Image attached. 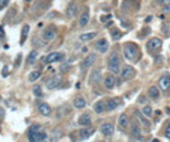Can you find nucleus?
Masks as SVG:
<instances>
[{
  "label": "nucleus",
  "mask_w": 170,
  "mask_h": 142,
  "mask_svg": "<svg viewBox=\"0 0 170 142\" xmlns=\"http://www.w3.org/2000/svg\"><path fill=\"white\" fill-rule=\"evenodd\" d=\"M85 105H86V102H85V99L81 98V96H77L75 100H74V107H75L76 109H83Z\"/></svg>",
  "instance_id": "6ab92c4d"
},
{
  "label": "nucleus",
  "mask_w": 170,
  "mask_h": 142,
  "mask_svg": "<svg viewBox=\"0 0 170 142\" xmlns=\"http://www.w3.org/2000/svg\"><path fill=\"white\" fill-rule=\"evenodd\" d=\"M114 85H116V79H114V76H113V75L106 76V79H104V87L111 90V89L114 88Z\"/></svg>",
  "instance_id": "2eb2a0df"
},
{
  "label": "nucleus",
  "mask_w": 170,
  "mask_h": 142,
  "mask_svg": "<svg viewBox=\"0 0 170 142\" xmlns=\"http://www.w3.org/2000/svg\"><path fill=\"white\" fill-rule=\"evenodd\" d=\"M161 46H163V41L158 37H154V38L149 39V42L146 43V47L149 51H156V50L161 48Z\"/></svg>",
  "instance_id": "0eeeda50"
},
{
  "label": "nucleus",
  "mask_w": 170,
  "mask_h": 142,
  "mask_svg": "<svg viewBox=\"0 0 170 142\" xmlns=\"http://www.w3.org/2000/svg\"><path fill=\"white\" fill-rule=\"evenodd\" d=\"M95 61H97V56H95L94 53H90V55H88L84 59V61H83V66H84V67H90V66L93 65Z\"/></svg>",
  "instance_id": "4468645a"
},
{
  "label": "nucleus",
  "mask_w": 170,
  "mask_h": 142,
  "mask_svg": "<svg viewBox=\"0 0 170 142\" xmlns=\"http://www.w3.org/2000/svg\"><path fill=\"white\" fill-rule=\"evenodd\" d=\"M89 18H90V16H89V11H84L81 16H80V19H79V24H80V27H85L86 24H88V22H89Z\"/></svg>",
  "instance_id": "4be33fe9"
},
{
  "label": "nucleus",
  "mask_w": 170,
  "mask_h": 142,
  "mask_svg": "<svg viewBox=\"0 0 170 142\" xmlns=\"http://www.w3.org/2000/svg\"><path fill=\"white\" fill-rule=\"evenodd\" d=\"M0 36H4V31H3L2 27H0Z\"/></svg>",
  "instance_id": "58836bf2"
},
{
  "label": "nucleus",
  "mask_w": 170,
  "mask_h": 142,
  "mask_svg": "<svg viewBox=\"0 0 170 142\" xmlns=\"http://www.w3.org/2000/svg\"><path fill=\"white\" fill-rule=\"evenodd\" d=\"M61 82H62V78L60 75H55V76H52L50 80H47L46 88L50 89V90H54V89H56V88L60 87Z\"/></svg>",
  "instance_id": "39448f33"
},
{
  "label": "nucleus",
  "mask_w": 170,
  "mask_h": 142,
  "mask_svg": "<svg viewBox=\"0 0 170 142\" xmlns=\"http://www.w3.org/2000/svg\"><path fill=\"white\" fill-rule=\"evenodd\" d=\"M94 80H95V81H99V80H100V73H99V71H94L93 75H91V81L94 82Z\"/></svg>",
  "instance_id": "473e14b6"
},
{
  "label": "nucleus",
  "mask_w": 170,
  "mask_h": 142,
  "mask_svg": "<svg viewBox=\"0 0 170 142\" xmlns=\"http://www.w3.org/2000/svg\"><path fill=\"white\" fill-rule=\"evenodd\" d=\"M159 87L163 91L169 90V88H170V76L169 75H163L159 79Z\"/></svg>",
  "instance_id": "9d476101"
},
{
  "label": "nucleus",
  "mask_w": 170,
  "mask_h": 142,
  "mask_svg": "<svg viewBox=\"0 0 170 142\" xmlns=\"http://www.w3.org/2000/svg\"><path fill=\"white\" fill-rule=\"evenodd\" d=\"M97 32H89V33H83V34H80V41L81 42H88V41H91L93 38H95L97 37Z\"/></svg>",
  "instance_id": "f3484780"
},
{
  "label": "nucleus",
  "mask_w": 170,
  "mask_h": 142,
  "mask_svg": "<svg viewBox=\"0 0 170 142\" xmlns=\"http://www.w3.org/2000/svg\"><path fill=\"white\" fill-rule=\"evenodd\" d=\"M43 38L47 39V41H51V39H54L55 36H56V29H54V28H48V29H46L43 33H42Z\"/></svg>",
  "instance_id": "dca6fc26"
},
{
  "label": "nucleus",
  "mask_w": 170,
  "mask_h": 142,
  "mask_svg": "<svg viewBox=\"0 0 170 142\" xmlns=\"http://www.w3.org/2000/svg\"><path fill=\"white\" fill-rule=\"evenodd\" d=\"M28 32H29V25L28 24H25L23 27V29H22V37H20V42L23 43V42L27 39V36H28Z\"/></svg>",
  "instance_id": "bb28decb"
},
{
  "label": "nucleus",
  "mask_w": 170,
  "mask_h": 142,
  "mask_svg": "<svg viewBox=\"0 0 170 142\" xmlns=\"http://www.w3.org/2000/svg\"><path fill=\"white\" fill-rule=\"evenodd\" d=\"M138 53H140V50H138V47L135 43H131V42H128V43H126L123 46V55H124V57H126V60H128L131 62L137 60Z\"/></svg>",
  "instance_id": "f03ea898"
},
{
  "label": "nucleus",
  "mask_w": 170,
  "mask_h": 142,
  "mask_svg": "<svg viewBox=\"0 0 170 142\" xmlns=\"http://www.w3.org/2000/svg\"><path fill=\"white\" fill-rule=\"evenodd\" d=\"M108 48H109V43L106 38L99 39L95 43V50H98V52H100V53H106L108 51Z\"/></svg>",
  "instance_id": "6e6552de"
},
{
  "label": "nucleus",
  "mask_w": 170,
  "mask_h": 142,
  "mask_svg": "<svg viewBox=\"0 0 170 142\" xmlns=\"http://www.w3.org/2000/svg\"><path fill=\"white\" fill-rule=\"evenodd\" d=\"M8 0H0V9H4L7 5H8Z\"/></svg>",
  "instance_id": "f704fd0d"
},
{
  "label": "nucleus",
  "mask_w": 170,
  "mask_h": 142,
  "mask_svg": "<svg viewBox=\"0 0 170 142\" xmlns=\"http://www.w3.org/2000/svg\"><path fill=\"white\" fill-rule=\"evenodd\" d=\"M28 138L29 142H45L48 138V135L42 130L40 124H34L28 131Z\"/></svg>",
  "instance_id": "f257e3e1"
},
{
  "label": "nucleus",
  "mask_w": 170,
  "mask_h": 142,
  "mask_svg": "<svg viewBox=\"0 0 170 142\" xmlns=\"http://www.w3.org/2000/svg\"><path fill=\"white\" fill-rule=\"evenodd\" d=\"M90 123H91V118H90V114H88V113L81 114L79 117V119H77V124H80L83 127H88V126H90Z\"/></svg>",
  "instance_id": "9b49d317"
},
{
  "label": "nucleus",
  "mask_w": 170,
  "mask_h": 142,
  "mask_svg": "<svg viewBox=\"0 0 170 142\" xmlns=\"http://www.w3.org/2000/svg\"><path fill=\"white\" fill-rule=\"evenodd\" d=\"M164 13H170V2L164 7Z\"/></svg>",
  "instance_id": "e433bc0d"
},
{
  "label": "nucleus",
  "mask_w": 170,
  "mask_h": 142,
  "mask_svg": "<svg viewBox=\"0 0 170 142\" xmlns=\"http://www.w3.org/2000/svg\"><path fill=\"white\" fill-rule=\"evenodd\" d=\"M95 131L93 130V128H84V130H81V131H79L77 133H79V140H88L90 136H93V133H94Z\"/></svg>",
  "instance_id": "ddd939ff"
},
{
  "label": "nucleus",
  "mask_w": 170,
  "mask_h": 142,
  "mask_svg": "<svg viewBox=\"0 0 170 142\" xmlns=\"http://www.w3.org/2000/svg\"><path fill=\"white\" fill-rule=\"evenodd\" d=\"M94 110H95V113H98V114H102V113L106 110V104H104V102H102V100L97 102L94 104Z\"/></svg>",
  "instance_id": "5701e85b"
},
{
  "label": "nucleus",
  "mask_w": 170,
  "mask_h": 142,
  "mask_svg": "<svg viewBox=\"0 0 170 142\" xmlns=\"http://www.w3.org/2000/svg\"><path fill=\"white\" fill-rule=\"evenodd\" d=\"M165 136L170 140V124H169V126L166 127V128H165Z\"/></svg>",
  "instance_id": "c9c22d12"
},
{
  "label": "nucleus",
  "mask_w": 170,
  "mask_h": 142,
  "mask_svg": "<svg viewBox=\"0 0 170 142\" xmlns=\"http://www.w3.org/2000/svg\"><path fill=\"white\" fill-rule=\"evenodd\" d=\"M118 124H120L121 128H127V127H128V117H127V114L122 113V114L120 116V118H118Z\"/></svg>",
  "instance_id": "412c9836"
},
{
  "label": "nucleus",
  "mask_w": 170,
  "mask_h": 142,
  "mask_svg": "<svg viewBox=\"0 0 170 142\" xmlns=\"http://www.w3.org/2000/svg\"><path fill=\"white\" fill-rule=\"evenodd\" d=\"M121 36H122V33H121L120 31H113V32H112V38H113V39H120Z\"/></svg>",
  "instance_id": "72a5a7b5"
},
{
  "label": "nucleus",
  "mask_w": 170,
  "mask_h": 142,
  "mask_svg": "<svg viewBox=\"0 0 170 142\" xmlns=\"http://www.w3.org/2000/svg\"><path fill=\"white\" fill-rule=\"evenodd\" d=\"M147 93H149V96H150L151 99H158V98H159V95H160L159 89L156 88V87H150Z\"/></svg>",
  "instance_id": "b1692460"
},
{
  "label": "nucleus",
  "mask_w": 170,
  "mask_h": 142,
  "mask_svg": "<svg viewBox=\"0 0 170 142\" xmlns=\"http://www.w3.org/2000/svg\"><path fill=\"white\" fill-rule=\"evenodd\" d=\"M76 11H77V7L75 3H70L69 7H68V10H66V14H68V17L72 18L76 16Z\"/></svg>",
  "instance_id": "a211bd4d"
},
{
  "label": "nucleus",
  "mask_w": 170,
  "mask_h": 142,
  "mask_svg": "<svg viewBox=\"0 0 170 142\" xmlns=\"http://www.w3.org/2000/svg\"><path fill=\"white\" fill-rule=\"evenodd\" d=\"M142 114L145 116L146 118H150L151 114H152V108L150 105H145V107L142 108Z\"/></svg>",
  "instance_id": "c85d7f7f"
},
{
  "label": "nucleus",
  "mask_w": 170,
  "mask_h": 142,
  "mask_svg": "<svg viewBox=\"0 0 170 142\" xmlns=\"http://www.w3.org/2000/svg\"><path fill=\"white\" fill-rule=\"evenodd\" d=\"M152 142H159V141H158V140H154V141H152Z\"/></svg>",
  "instance_id": "ea45409f"
},
{
  "label": "nucleus",
  "mask_w": 170,
  "mask_h": 142,
  "mask_svg": "<svg viewBox=\"0 0 170 142\" xmlns=\"http://www.w3.org/2000/svg\"><path fill=\"white\" fill-rule=\"evenodd\" d=\"M40 76H41V73H40V71H33V73H31V74H29L28 80L33 82V81H36L37 79H40Z\"/></svg>",
  "instance_id": "c756f323"
},
{
  "label": "nucleus",
  "mask_w": 170,
  "mask_h": 142,
  "mask_svg": "<svg viewBox=\"0 0 170 142\" xmlns=\"http://www.w3.org/2000/svg\"><path fill=\"white\" fill-rule=\"evenodd\" d=\"M100 132L104 136H112L114 133V126L112 123H103L100 126Z\"/></svg>",
  "instance_id": "1a4fd4ad"
},
{
  "label": "nucleus",
  "mask_w": 170,
  "mask_h": 142,
  "mask_svg": "<svg viewBox=\"0 0 170 142\" xmlns=\"http://www.w3.org/2000/svg\"><path fill=\"white\" fill-rule=\"evenodd\" d=\"M33 94H34L36 96H38V98H41V96L43 95L42 88L40 87V85H34V88H33Z\"/></svg>",
  "instance_id": "7c9ffc66"
},
{
  "label": "nucleus",
  "mask_w": 170,
  "mask_h": 142,
  "mask_svg": "<svg viewBox=\"0 0 170 142\" xmlns=\"http://www.w3.org/2000/svg\"><path fill=\"white\" fill-rule=\"evenodd\" d=\"M131 132H132V135L136 136V137L140 136V128H138V126L136 123H133L132 126H131Z\"/></svg>",
  "instance_id": "2f4dec72"
},
{
  "label": "nucleus",
  "mask_w": 170,
  "mask_h": 142,
  "mask_svg": "<svg viewBox=\"0 0 170 142\" xmlns=\"http://www.w3.org/2000/svg\"><path fill=\"white\" fill-rule=\"evenodd\" d=\"M3 76H8V67L7 66L3 69Z\"/></svg>",
  "instance_id": "4c0bfd02"
},
{
  "label": "nucleus",
  "mask_w": 170,
  "mask_h": 142,
  "mask_svg": "<svg viewBox=\"0 0 170 142\" xmlns=\"http://www.w3.org/2000/svg\"><path fill=\"white\" fill-rule=\"evenodd\" d=\"M62 57H63V55L61 52H51L50 55L46 56V57H43L42 61L45 64H54V62H59Z\"/></svg>",
  "instance_id": "423d86ee"
},
{
  "label": "nucleus",
  "mask_w": 170,
  "mask_h": 142,
  "mask_svg": "<svg viewBox=\"0 0 170 142\" xmlns=\"http://www.w3.org/2000/svg\"><path fill=\"white\" fill-rule=\"evenodd\" d=\"M0 132H2V130H0Z\"/></svg>",
  "instance_id": "a19ab883"
},
{
  "label": "nucleus",
  "mask_w": 170,
  "mask_h": 142,
  "mask_svg": "<svg viewBox=\"0 0 170 142\" xmlns=\"http://www.w3.org/2000/svg\"><path fill=\"white\" fill-rule=\"evenodd\" d=\"M37 57H38V52H37V51H32V52L28 55V57H27V62H28L29 65H32V64H34V61H36Z\"/></svg>",
  "instance_id": "a878e982"
},
{
  "label": "nucleus",
  "mask_w": 170,
  "mask_h": 142,
  "mask_svg": "<svg viewBox=\"0 0 170 142\" xmlns=\"http://www.w3.org/2000/svg\"><path fill=\"white\" fill-rule=\"evenodd\" d=\"M61 137H62V131L56 130V131H54V135H52V137H51V142H57Z\"/></svg>",
  "instance_id": "cd10ccee"
},
{
  "label": "nucleus",
  "mask_w": 170,
  "mask_h": 142,
  "mask_svg": "<svg viewBox=\"0 0 170 142\" xmlns=\"http://www.w3.org/2000/svg\"><path fill=\"white\" fill-rule=\"evenodd\" d=\"M108 70L113 74H118L120 71V56L116 51L111 52L109 57H108Z\"/></svg>",
  "instance_id": "7ed1b4c3"
},
{
  "label": "nucleus",
  "mask_w": 170,
  "mask_h": 142,
  "mask_svg": "<svg viewBox=\"0 0 170 142\" xmlns=\"http://www.w3.org/2000/svg\"><path fill=\"white\" fill-rule=\"evenodd\" d=\"M120 99H111V100L107 103V105H106V109L107 110H114L117 107L120 105Z\"/></svg>",
  "instance_id": "aec40b11"
},
{
  "label": "nucleus",
  "mask_w": 170,
  "mask_h": 142,
  "mask_svg": "<svg viewBox=\"0 0 170 142\" xmlns=\"http://www.w3.org/2000/svg\"><path fill=\"white\" fill-rule=\"evenodd\" d=\"M136 117H137V118L141 121V123H143V124H145L146 127H149V126H150V122H149V119H147L145 116L142 114V112H138V110H137V112H136Z\"/></svg>",
  "instance_id": "393cba45"
},
{
  "label": "nucleus",
  "mask_w": 170,
  "mask_h": 142,
  "mask_svg": "<svg viewBox=\"0 0 170 142\" xmlns=\"http://www.w3.org/2000/svg\"><path fill=\"white\" fill-rule=\"evenodd\" d=\"M136 75V70L132 67V66H124L121 71V78L123 80H131V79H133Z\"/></svg>",
  "instance_id": "20e7f679"
},
{
  "label": "nucleus",
  "mask_w": 170,
  "mask_h": 142,
  "mask_svg": "<svg viewBox=\"0 0 170 142\" xmlns=\"http://www.w3.org/2000/svg\"><path fill=\"white\" fill-rule=\"evenodd\" d=\"M38 112H40L42 116L48 117L51 113H52V109H51V107H50L47 103H41L40 105H38Z\"/></svg>",
  "instance_id": "f8f14e48"
}]
</instances>
